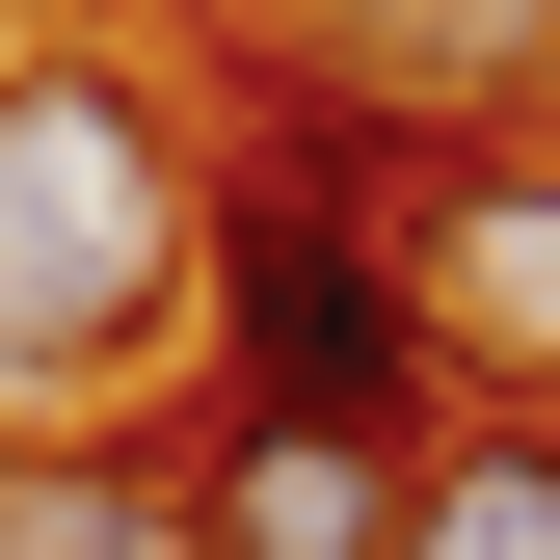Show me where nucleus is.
<instances>
[{"label":"nucleus","instance_id":"f257e3e1","mask_svg":"<svg viewBox=\"0 0 560 560\" xmlns=\"http://www.w3.org/2000/svg\"><path fill=\"white\" fill-rule=\"evenodd\" d=\"M187 320H214V107L107 27H27L0 54V454L107 428Z\"/></svg>","mask_w":560,"mask_h":560},{"label":"nucleus","instance_id":"39448f33","mask_svg":"<svg viewBox=\"0 0 560 560\" xmlns=\"http://www.w3.org/2000/svg\"><path fill=\"white\" fill-rule=\"evenodd\" d=\"M187 560H400V454L374 428H267V400H187L161 428Z\"/></svg>","mask_w":560,"mask_h":560},{"label":"nucleus","instance_id":"20e7f679","mask_svg":"<svg viewBox=\"0 0 560 560\" xmlns=\"http://www.w3.org/2000/svg\"><path fill=\"white\" fill-rule=\"evenodd\" d=\"M241 54H267V81L400 107V133H508V107H560V0H241Z\"/></svg>","mask_w":560,"mask_h":560},{"label":"nucleus","instance_id":"423d86ee","mask_svg":"<svg viewBox=\"0 0 560 560\" xmlns=\"http://www.w3.org/2000/svg\"><path fill=\"white\" fill-rule=\"evenodd\" d=\"M400 560H560V400H454L400 454Z\"/></svg>","mask_w":560,"mask_h":560},{"label":"nucleus","instance_id":"0eeeda50","mask_svg":"<svg viewBox=\"0 0 560 560\" xmlns=\"http://www.w3.org/2000/svg\"><path fill=\"white\" fill-rule=\"evenodd\" d=\"M0 560H187V480L133 428H54V454H0Z\"/></svg>","mask_w":560,"mask_h":560},{"label":"nucleus","instance_id":"7ed1b4c3","mask_svg":"<svg viewBox=\"0 0 560 560\" xmlns=\"http://www.w3.org/2000/svg\"><path fill=\"white\" fill-rule=\"evenodd\" d=\"M400 294H428V374H454V400H560V107L428 133V187H400Z\"/></svg>","mask_w":560,"mask_h":560},{"label":"nucleus","instance_id":"f03ea898","mask_svg":"<svg viewBox=\"0 0 560 560\" xmlns=\"http://www.w3.org/2000/svg\"><path fill=\"white\" fill-rule=\"evenodd\" d=\"M187 400H267V428H374V454H428L454 374H428V294H400V214H241V187H214Z\"/></svg>","mask_w":560,"mask_h":560}]
</instances>
